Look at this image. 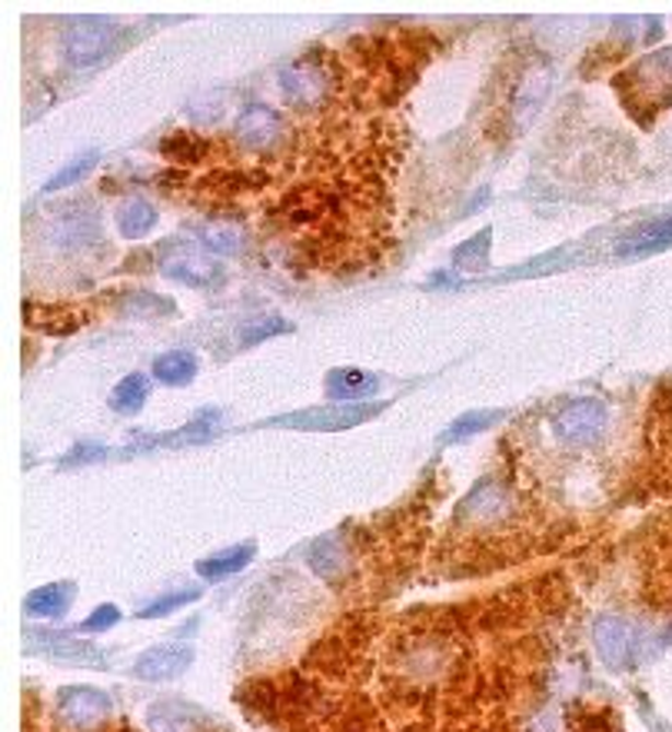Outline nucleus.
Instances as JSON below:
<instances>
[{
    "label": "nucleus",
    "instance_id": "f257e3e1",
    "mask_svg": "<svg viewBox=\"0 0 672 732\" xmlns=\"http://www.w3.org/2000/svg\"><path fill=\"white\" fill-rule=\"evenodd\" d=\"M117 34V24L114 21H104V18H83V21H73L63 34V50H67V60L83 67V63H94L114 40Z\"/></svg>",
    "mask_w": 672,
    "mask_h": 732
},
{
    "label": "nucleus",
    "instance_id": "a878e982",
    "mask_svg": "<svg viewBox=\"0 0 672 732\" xmlns=\"http://www.w3.org/2000/svg\"><path fill=\"white\" fill-rule=\"evenodd\" d=\"M117 619H120V609L117 606H101V609H94L88 619H83V632H104V629H111V626H117Z\"/></svg>",
    "mask_w": 672,
    "mask_h": 732
},
{
    "label": "nucleus",
    "instance_id": "b1692460",
    "mask_svg": "<svg viewBox=\"0 0 672 732\" xmlns=\"http://www.w3.org/2000/svg\"><path fill=\"white\" fill-rule=\"evenodd\" d=\"M217 433V414H200L194 423H187L184 430L163 437V440H174V443H204Z\"/></svg>",
    "mask_w": 672,
    "mask_h": 732
},
{
    "label": "nucleus",
    "instance_id": "4be33fe9",
    "mask_svg": "<svg viewBox=\"0 0 672 732\" xmlns=\"http://www.w3.org/2000/svg\"><path fill=\"white\" fill-rule=\"evenodd\" d=\"M283 88L297 101H313L320 94V77L306 67H290V70H283Z\"/></svg>",
    "mask_w": 672,
    "mask_h": 732
},
{
    "label": "nucleus",
    "instance_id": "393cba45",
    "mask_svg": "<svg viewBox=\"0 0 672 732\" xmlns=\"http://www.w3.org/2000/svg\"><path fill=\"white\" fill-rule=\"evenodd\" d=\"M310 566L316 569L320 577L336 580V566H340V553L333 549L329 539H323V543H316V546L310 549Z\"/></svg>",
    "mask_w": 672,
    "mask_h": 732
},
{
    "label": "nucleus",
    "instance_id": "f3484780",
    "mask_svg": "<svg viewBox=\"0 0 672 732\" xmlns=\"http://www.w3.org/2000/svg\"><path fill=\"white\" fill-rule=\"evenodd\" d=\"M34 649H40V653H50V657H63V660H83V657H101L94 646L80 642L73 636H40L31 642Z\"/></svg>",
    "mask_w": 672,
    "mask_h": 732
},
{
    "label": "nucleus",
    "instance_id": "a211bd4d",
    "mask_svg": "<svg viewBox=\"0 0 672 732\" xmlns=\"http://www.w3.org/2000/svg\"><path fill=\"white\" fill-rule=\"evenodd\" d=\"M97 150H88V153H80L77 160H70V164L63 167V171H57L47 184H44V190L47 194H57V190H63V187H70V184H77V181H83L88 177L94 167H97Z\"/></svg>",
    "mask_w": 672,
    "mask_h": 732
},
{
    "label": "nucleus",
    "instance_id": "6e6552de",
    "mask_svg": "<svg viewBox=\"0 0 672 732\" xmlns=\"http://www.w3.org/2000/svg\"><path fill=\"white\" fill-rule=\"evenodd\" d=\"M163 274L171 280H184V283H194V287H210V283L220 280V264L210 254L181 251L177 257H166Z\"/></svg>",
    "mask_w": 672,
    "mask_h": 732
},
{
    "label": "nucleus",
    "instance_id": "7ed1b4c3",
    "mask_svg": "<svg viewBox=\"0 0 672 732\" xmlns=\"http://www.w3.org/2000/svg\"><path fill=\"white\" fill-rule=\"evenodd\" d=\"M553 430L563 443H593L606 430V406L596 399L569 403L566 410L553 420Z\"/></svg>",
    "mask_w": 672,
    "mask_h": 732
},
{
    "label": "nucleus",
    "instance_id": "5701e85b",
    "mask_svg": "<svg viewBox=\"0 0 672 732\" xmlns=\"http://www.w3.org/2000/svg\"><path fill=\"white\" fill-rule=\"evenodd\" d=\"M197 596H200V590H177V593H166V596L153 600L150 606H143V609H140V619H160V616L181 609L184 603H190V600H197Z\"/></svg>",
    "mask_w": 672,
    "mask_h": 732
},
{
    "label": "nucleus",
    "instance_id": "9d476101",
    "mask_svg": "<svg viewBox=\"0 0 672 732\" xmlns=\"http://www.w3.org/2000/svg\"><path fill=\"white\" fill-rule=\"evenodd\" d=\"M250 559H254V543H243V546H233V549L217 553V556H210V559H200V562H197V573H200L204 580H227V577L240 573V569H243Z\"/></svg>",
    "mask_w": 672,
    "mask_h": 732
},
{
    "label": "nucleus",
    "instance_id": "2eb2a0df",
    "mask_svg": "<svg viewBox=\"0 0 672 732\" xmlns=\"http://www.w3.org/2000/svg\"><path fill=\"white\" fill-rule=\"evenodd\" d=\"M157 223V210L147 204V200H130L117 210V230L130 240L137 236H147Z\"/></svg>",
    "mask_w": 672,
    "mask_h": 732
},
{
    "label": "nucleus",
    "instance_id": "f03ea898",
    "mask_svg": "<svg viewBox=\"0 0 672 732\" xmlns=\"http://www.w3.org/2000/svg\"><path fill=\"white\" fill-rule=\"evenodd\" d=\"M57 709H60V719H63L70 729H77V732H91V729H97V725L111 716L114 702H111V696H104L101 689L77 686V689H63V693L57 696Z\"/></svg>",
    "mask_w": 672,
    "mask_h": 732
},
{
    "label": "nucleus",
    "instance_id": "9b49d317",
    "mask_svg": "<svg viewBox=\"0 0 672 732\" xmlns=\"http://www.w3.org/2000/svg\"><path fill=\"white\" fill-rule=\"evenodd\" d=\"M665 247H672V217H662V220H652V223L639 226L623 243V254L633 257V254H652V251H665Z\"/></svg>",
    "mask_w": 672,
    "mask_h": 732
},
{
    "label": "nucleus",
    "instance_id": "4468645a",
    "mask_svg": "<svg viewBox=\"0 0 672 732\" xmlns=\"http://www.w3.org/2000/svg\"><path fill=\"white\" fill-rule=\"evenodd\" d=\"M194 373H197V360L194 353H184V350H171L153 363V376L166 386H184L194 380Z\"/></svg>",
    "mask_w": 672,
    "mask_h": 732
},
{
    "label": "nucleus",
    "instance_id": "423d86ee",
    "mask_svg": "<svg viewBox=\"0 0 672 732\" xmlns=\"http://www.w3.org/2000/svg\"><path fill=\"white\" fill-rule=\"evenodd\" d=\"M383 406H323V410L293 414L287 420H277V427H297V430H347L373 417Z\"/></svg>",
    "mask_w": 672,
    "mask_h": 732
},
{
    "label": "nucleus",
    "instance_id": "39448f33",
    "mask_svg": "<svg viewBox=\"0 0 672 732\" xmlns=\"http://www.w3.org/2000/svg\"><path fill=\"white\" fill-rule=\"evenodd\" d=\"M593 642H596V653L603 657L606 666H613V670L629 666L636 636H633V629H629L626 619H619V616H600L596 626H593Z\"/></svg>",
    "mask_w": 672,
    "mask_h": 732
},
{
    "label": "nucleus",
    "instance_id": "20e7f679",
    "mask_svg": "<svg viewBox=\"0 0 672 732\" xmlns=\"http://www.w3.org/2000/svg\"><path fill=\"white\" fill-rule=\"evenodd\" d=\"M190 663H194V649L190 646L166 642V646L150 649V653H143L134 663V676L143 679V683H166V679L184 676L190 670Z\"/></svg>",
    "mask_w": 672,
    "mask_h": 732
},
{
    "label": "nucleus",
    "instance_id": "f8f14e48",
    "mask_svg": "<svg viewBox=\"0 0 672 732\" xmlns=\"http://www.w3.org/2000/svg\"><path fill=\"white\" fill-rule=\"evenodd\" d=\"M70 596H73V586L70 583H50V586H40L27 596V613L31 616H40V619H57L67 613L70 606Z\"/></svg>",
    "mask_w": 672,
    "mask_h": 732
},
{
    "label": "nucleus",
    "instance_id": "6ab92c4d",
    "mask_svg": "<svg viewBox=\"0 0 672 732\" xmlns=\"http://www.w3.org/2000/svg\"><path fill=\"white\" fill-rule=\"evenodd\" d=\"M200 240L207 243L213 254H233V251H240L243 233L236 226H230V223H207L200 230Z\"/></svg>",
    "mask_w": 672,
    "mask_h": 732
},
{
    "label": "nucleus",
    "instance_id": "ddd939ff",
    "mask_svg": "<svg viewBox=\"0 0 672 732\" xmlns=\"http://www.w3.org/2000/svg\"><path fill=\"white\" fill-rule=\"evenodd\" d=\"M153 732H204V719L187 706H153L150 709Z\"/></svg>",
    "mask_w": 672,
    "mask_h": 732
},
{
    "label": "nucleus",
    "instance_id": "dca6fc26",
    "mask_svg": "<svg viewBox=\"0 0 672 732\" xmlns=\"http://www.w3.org/2000/svg\"><path fill=\"white\" fill-rule=\"evenodd\" d=\"M147 396H150V383H147V376L130 373V376H124V380L117 383V390L111 393V406H114L117 414H137L140 406L147 403Z\"/></svg>",
    "mask_w": 672,
    "mask_h": 732
},
{
    "label": "nucleus",
    "instance_id": "0eeeda50",
    "mask_svg": "<svg viewBox=\"0 0 672 732\" xmlns=\"http://www.w3.org/2000/svg\"><path fill=\"white\" fill-rule=\"evenodd\" d=\"M277 133H280V117L264 104L246 107L236 120V140L246 150H267L277 140Z\"/></svg>",
    "mask_w": 672,
    "mask_h": 732
},
{
    "label": "nucleus",
    "instance_id": "1a4fd4ad",
    "mask_svg": "<svg viewBox=\"0 0 672 732\" xmlns=\"http://www.w3.org/2000/svg\"><path fill=\"white\" fill-rule=\"evenodd\" d=\"M376 386H380V380L373 373H363V370H333L326 376V393L336 403H354V399L373 396Z\"/></svg>",
    "mask_w": 672,
    "mask_h": 732
},
{
    "label": "nucleus",
    "instance_id": "412c9836",
    "mask_svg": "<svg viewBox=\"0 0 672 732\" xmlns=\"http://www.w3.org/2000/svg\"><path fill=\"white\" fill-rule=\"evenodd\" d=\"M546 91H549V73L546 70H540V77L536 80H530V84L523 88V94H520V101H517V120H520V127L536 114V107L543 104V97H546Z\"/></svg>",
    "mask_w": 672,
    "mask_h": 732
},
{
    "label": "nucleus",
    "instance_id": "bb28decb",
    "mask_svg": "<svg viewBox=\"0 0 672 732\" xmlns=\"http://www.w3.org/2000/svg\"><path fill=\"white\" fill-rule=\"evenodd\" d=\"M104 456H107V450L91 446V443H80L77 450H70V453L60 460V466H83V463H91V460H104Z\"/></svg>",
    "mask_w": 672,
    "mask_h": 732
},
{
    "label": "nucleus",
    "instance_id": "aec40b11",
    "mask_svg": "<svg viewBox=\"0 0 672 732\" xmlns=\"http://www.w3.org/2000/svg\"><path fill=\"white\" fill-rule=\"evenodd\" d=\"M499 420V414L496 410H483V414H466V417H460L447 433H443V440L447 443H460V440H470V437H476V433H483V430H489L493 423Z\"/></svg>",
    "mask_w": 672,
    "mask_h": 732
},
{
    "label": "nucleus",
    "instance_id": "cd10ccee",
    "mask_svg": "<svg viewBox=\"0 0 672 732\" xmlns=\"http://www.w3.org/2000/svg\"><path fill=\"white\" fill-rule=\"evenodd\" d=\"M270 330H287V323H280V319H274V323H267V327H257V330H250V337H246V344H254V340H260V337H267Z\"/></svg>",
    "mask_w": 672,
    "mask_h": 732
}]
</instances>
